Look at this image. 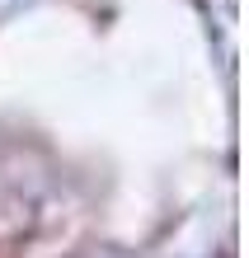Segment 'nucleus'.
<instances>
[{
  "label": "nucleus",
  "mask_w": 249,
  "mask_h": 258,
  "mask_svg": "<svg viewBox=\"0 0 249 258\" xmlns=\"http://www.w3.org/2000/svg\"><path fill=\"white\" fill-rule=\"evenodd\" d=\"M33 0H0V19H14L19 10H28Z\"/></svg>",
  "instance_id": "nucleus-1"
}]
</instances>
